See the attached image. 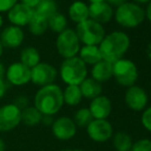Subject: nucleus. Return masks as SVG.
Masks as SVG:
<instances>
[{
  "label": "nucleus",
  "mask_w": 151,
  "mask_h": 151,
  "mask_svg": "<svg viewBox=\"0 0 151 151\" xmlns=\"http://www.w3.org/2000/svg\"><path fill=\"white\" fill-rule=\"evenodd\" d=\"M103 1H106V0H88V2H90L91 4H93V3H99V2H103Z\"/></svg>",
  "instance_id": "42"
},
{
  "label": "nucleus",
  "mask_w": 151,
  "mask_h": 151,
  "mask_svg": "<svg viewBox=\"0 0 151 151\" xmlns=\"http://www.w3.org/2000/svg\"><path fill=\"white\" fill-rule=\"evenodd\" d=\"M124 101L125 105L133 111H143L148 104L147 92L142 87L133 85L125 91Z\"/></svg>",
  "instance_id": "12"
},
{
  "label": "nucleus",
  "mask_w": 151,
  "mask_h": 151,
  "mask_svg": "<svg viewBox=\"0 0 151 151\" xmlns=\"http://www.w3.org/2000/svg\"><path fill=\"white\" fill-rule=\"evenodd\" d=\"M131 151H151V140L141 139L133 143Z\"/></svg>",
  "instance_id": "30"
},
{
  "label": "nucleus",
  "mask_w": 151,
  "mask_h": 151,
  "mask_svg": "<svg viewBox=\"0 0 151 151\" xmlns=\"http://www.w3.org/2000/svg\"><path fill=\"white\" fill-rule=\"evenodd\" d=\"M60 77L67 85H80L88 78V67L78 56L64 59L60 67Z\"/></svg>",
  "instance_id": "4"
},
{
  "label": "nucleus",
  "mask_w": 151,
  "mask_h": 151,
  "mask_svg": "<svg viewBox=\"0 0 151 151\" xmlns=\"http://www.w3.org/2000/svg\"><path fill=\"white\" fill-rule=\"evenodd\" d=\"M131 46L129 36L121 31H113L106 34L99 44L102 58L111 63L122 58Z\"/></svg>",
  "instance_id": "2"
},
{
  "label": "nucleus",
  "mask_w": 151,
  "mask_h": 151,
  "mask_svg": "<svg viewBox=\"0 0 151 151\" xmlns=\"http://www.w3.org/2000/svg\"><path fill=\"white\" fill-rule=\"evenodd\" d=\"M82 94L80 91L79 85H67L63 90V98L64 104L71 107L79 105L82 101Z\"/></svg>",
  "instance_id": "22"
},
{
  "label": "nucleus",
  "mask_w": 151,
  "mask_h": 151,
  "mask_svg": "<svg viewBox=\"0 0 151 151\" xmlns=\"http://www.w3.org/2000/svg\"><path fill=\"white\" fill-rule=\"evenodd\" d=\"M150 0H133V2H135V3H137V4H144V3H148Z\"/></svg>",
  "instance_id": "40"
},
{
  "label": "nucleus",
  "mask_w": 151,
  "mask_h": 151,
  "mask_svg": "<svg viewBox=\"0 0 151 151\" xmlns=\"http://www.w3.org/2000/svg\"><path fill=\"white\" fill-rule=\"evenodd\" d=\"M138 69L137 65L129 59L121 58L113 63V78L123 87H131L137 82Z\"/></svg>",
  "instance_id": "6"
},
{
  "label": "nucleus",
  "mask_w": 151,
  "mask_h": 151,
  "mask_svg": "<svg viewBox=\"0 0 151 151\" xmlns=\"http://www.w3.org/2000/svg\"><path fill=\"white\" fill-rule=\"evenodd\" d=\"M64 105L63 90L57 84L40 87L34 96V107L42 115H56Z\"/></svg>",
  "instance_id": "1"
},
{
  "label": "nucleus",
  "mask_w": 151,
  "mask_h": 151,
  "mask_svg": "<svg viewBox=\"0 0 151 151\" xmlns=\"http://www.w3.org/2000/svg\"><path fill=\"white\" fill-rule=\"evenodd\" d=\"M54 121V116H52V115H42L41 123L45 126H52Z\"/></svg>",
  "instance_id": "34"
},
{
  "label": "nucleus",
  "mask_w": 151,
  "mask_h": 151,
  "mask_svg": "<svg viewBox=\"0 0 151 151\" xmlns=\"http://www.w3.org/2000/svg\"><path fill=\"white\" fill-rule=\"evenodd\" d=\"M113 146L116 151H131L133 141L129 133L119 131L113 137Z\"/></svg>",
  "instance_id": "27"
},
{
  "label": "nucleus",
  "mask_w": 151,
  "mask_h": 151,
  "mask_svg": "<svg viewBox=\"0 0 151 151\" xmlns=\"http://www.w3.org/2000/svg\"><path fill=\"white\" fill-rule=\"evenodd\" d=\"M88 110L93 119H107L112 112V103L106 95H99L91 99Z\"/></svg>",
  "instance_id": "17"
},
{
  "label": "nucleus",
  "mask_w": 151,
  "mask_h": 151,
  "mask_svg": "<svg viewBox=\"0 0 151 151\" xmlns=\"http://www.w3.org/2000/svg\"><path fill=\"white\" fill-rule=\"evenodd\" d=\"M3 50H4L3 46H2V44H1V42H0V57L2 56V54H3Z\"/></svg>",
  "instance_id": "43"
},
{
  "label": "nucleus",
  "mask_w": 151,
  "mask_h": 151,
  "mask_svg": "<svg viewBox=\"0 0 151 151\" xmlns=\"http://www.w3.org/2000/svg\"><path fill=\"white\" fill-rule=\"evenodd\" d=\"M6 82L14 86H24L31 82V69L23 63L14 62L6 69Z\"/></svg>",
  "instance_id": "11"
},
{
  "label": "nucleus",
  "mask_w": 151,
  "mask_h": 151,
  "mask_svg": "<svg viewBox=\"0 0 151 151\" xmlns=\"http://www.w3.org/2000/svg\"><path fill=\"white\" fill-rule=\"evenodd\" d=\"M141 122L142 125L145 127L147 131H151V106L145 109L141 116Z\"/></svg>",
  "instance_id": "31"
},
{
  "label": "nucleus",
  "mask_w": 151,
  "mask_h": 151,
  "mask_svg": "<svg viewBox=\"0 0 151 151\" xmlns=\"http://www.w3.org/2000/svg\"><path fill=\"white\" fill-rule=\"evenodd\" d=\"M86 131L88 137L98 143L108 141L113 136V127L107 119H93L86 126Z\"/></svg>",
  "instance_id": "9"
},
{
  "label": "nucleus",
  "mask_w": 151,
  "mask_h": 151,
  "mask_svg": "<svg viewBox=\"0 0 151 151\" xmlns=\"http://www.w3.org/2000/svg\"><path fill=\"white\" fill-rule=\"evenodd\" d=\"M73 151H83V150H79V149H76V150H73Z\"/></svg>",
  "instance_id": "46"
},
{
  "label": "nucleus",
  "mask_w": 151,
  "mask_h": 151,
  "mask_svg": "<svg viewBox=\"0 0 151 151\" xmlns=\"http://www.w3.org/2000/svg\"><path fill=\"white\" fill-rule=\"evenodd\" d=\"M80 91L83 97L88 99H93L95 97L101 95L102 93V84L96 81L95 79L86 78L79 85Z\"/></svg>",
  "instance_id": "20"
},
{
  "label": "nucleus",
  "mask_w": 151,
  "mask_h": 151,
  "mask_svg": "<svg viewBox=\"0 0 151 151\" xmlns=\"http://www.w3.org/2000/svg\"><path fill=\"white\" fill-rule=\"evenodd\" d=\"M68 15L69 18L73 21L74 23L78 24L83 21L88 20L90 18L88 14V5L83 1H74L68 9Z\"/></svg>",
  "instance_id": "19"
},
{
  "label": "nucleus",
  "mask_w": 151,
  "mask_h": 151,
  "mask_svg": "<svg viewBox=\"0 0 151 151\" xmlns=\"http://www.w3.org/2000/svg\"><path fill=\"white\" fill-rule=\"evenodd\" d=\"M21 123V110L14 104L0 107V131L6 133L14 129Z\"/></svg>",
  "instance_id": "10"
},
{
  "label": "nucleus",
  "mask_w": 151,
  "mask_h": 151,
  "mask_svg": "<svg viewBox=\"0 0 151 151\" xmlns=\"http://www.w3.org/2000/svg\"><path fill=\"white\" fill-rule=\"evenodd\" d=\"M5 71H6V67L4 66L3 63L0 61V78L1 79H4V77H5Z\"/></svg>",
  "instance_id": "39"
},
{
  "label": "nucleus",
  "mask_w": 151,
  "mask_h": 151,
  "mask_svg": "<svg viewBox=\"0 0 151 151\" xmlns=\"http://www.w3.org/2000/svg\"><path fill=\"white\" fill-rule=\"evenodd\" d=\"M12 104L22 111V110H24L25 108H27L29 106V97L27 95H19V96H17L14 98Z\"/></svg>",
  "instance_id": "32"
},
{
  "label": "nucleus",
  "mask_w": 151,
  "mask_h": 151,
  "mask_svg": "<svg viewBox=\"0 0 151 151\" xmlns=\"http://www.w3.org/2000/svg\"><path fill=\"white\" fill-rule=\"evenodd\" d=\"M39 1L40 0H20L21 3L26 4V5L30 6V7H32V8H35L36 5L39 3Z\"/></svg>",
  "instance_id": "36"
},
{
  "label": "nucleus",
  "mask_w": 151,
  "mask_h": 151,
  "mask_svg": "<svg viewBox=\"0 0 151 151\" xmlns=\"http://www.w3.org/2000/svg\"><path fill=\"white\" fill-rule=\"evenodd\" d=\"M56 49L64 59L75 57L80 50V42L75 30L67 28L59 33L56 39Z\"/></svg>",
  "instance_id": "7"
},
{
  "label": "nucleus",
  "mask_w": 151,
  "mask_h": 151,
  "mask_svg": "<svg viewBox=\"0 0 151 151\" xmlns=\"http://www.w3.org/2000/svg\"><path fill=\"white\" fill-rule=\"evenodd\" d=\"M77 126L73 119L70 117L62 116L54 121L52 125V131L54 136L61 141H68L75 136Z\"/></svg>",
  "instance_id": "13"
},
{
  "label": "nucleus",
  "mask_w": 151,
  "mask_h": 151,
  "mask_svg": "<svg viewBox=\"0 0 151 151\" xmlns=\"http://www.w3.org/2000/svg\"><path fill=\"white\" fill-rule=\"evenodd\" d=\"M58 71L54 65L46 62H39L31 69V82L39 87L55 84Z\"/></svg>",
  "instance_id": "8"
},
{
  "label": "nucleus",
  "mask_w": 151,
  "mask_h": 151,
  "mask_svg": "<svg viewBox=\"0 0 151 151\" xmlns=\"http://www.w3.org/2000/svg\"><path fill=\"white\" fill-rule=\"evenodd\" d=\"M29 31L35 36L43 35L48 29V20L34 12L31 21L28 24Z\"/></svg>",
  "instance_id": "25"
},
{
  "label": "nucleus",
  "mask_w": 151,
  "mask_h": 151,
  "mask_svg": "<svg viewBox=\"0 0 151 151\" xmlns=\"http://www.w3.org/2000/svg\"><path fill=\"white\" fill-rule=\"evenodd\" d=\"M0 151H5V143L1 138H0Z\"/></svg>",
  "instance_id": "41"
},
{
  "label": "nucleus",
  "mask_w": 151,
  "mask_h": 151,
  "mask_svg": "<svg viewBox=\"0 0 151 151\" xmlns=\"http://www.w3.org/2000/svg\"><path fill=\"white\" fill-rule=\"evenodd\" d=\"M67 18L65 17V15L59 12L48 19V29H50L52 32L58 33V34L67 29Z\"/></svg>",
  "instance_id": "28"
},
{
  "label": "nucleus",
  "mask_w": 151,
  "mask_h": 151,
  "mask_svg": "<svg viewBox=\"0 0 151 151\" xmlns=\"http://www.w3.org/2000/svg\"><path fill=\"white\" fill-rule=\"evenodd\" d=\"M61 151H73V150H70V149H64V150H61Z\"/></svg>",
  "instance_id": "45"
},
{
  "label": "nucleus",
  "mask_w": 151,
  "mask_h": 151,
  "mask_svg": "<svg viewBox=\"0 0 151 151\" xmlns=\"http://www.w3.org/2000/svg\"><path fill=\"white\" fill-rule=\"evenodd\" d=\"M113 77V63L102 59L91 69V78L99 83H104L109 81Z\"/></svg>",
  "instance_id": "18"
},
{
  "label": "nucleus",
  "mask_w": 151,
  "mask_h": 151,
  "mask_svg": "<svg viewBox=\"0 0 151 151\" xmlns=\"http://www.w3.org/2000/svg\"><path fill=\"white\" fill-rule=\"evenodd\" d=\"M6 82L4 81V79H1L0 78V99L5 95V92H6Z\"/></svg>",
  "instance_id": "35"
},
{
  "label": "nucleus",
  "mask_w": 151,
  "mask_h": 151,
  "mask_svg": "<svg viewBox=\"0 0 151 151\" xmlns=\"http://www.w3.org/2000/svg\"><path fill=\"white\" fill-rule=\"evenodd\" d=\"M114 18L118 25L124 28H136L144 22L146 18L145 9L135 2H124L117 6Z\"/></svg>",
  "instance_id": "3"
},
{
  "label": "nucleus",
  "mask_w": 151,
  "mask_h": 151,
  "mask_svg": "<svg viewBox=\"0 0 151 151\" xmlns=\"http://www.w3.org/2000/svg\"><path fill=\"white\" fill-rule=\"evenodd\" d=\"M88 14H90V19L102 25L110 22L114 16L113 8L106 1L90 4L88 5Z\"/></svg>",
  "instance_id": "16"
},
{
  "label": "nucleus",
  "mask_w": 151,
  "mask_h": 151,
  "mask_svg": "<svg viewBox=\"0 0 151 151\" xmlns=\"http://www.w3.org/2000/svg\"><path fill=\"white\" fill-rule=\"evenodd\" d=\"M34 15V8L18 2L14 7L7 12V19L12 25L24 27L29 24Z\"/></svg>",
  "instance_id": "14"
},
{
  "label": "nucleus",
  "mask_w": 151,
  "mask_h": 151,
  "mask_svg": "<svg viewBox=\"0 0 151 151\" xmlns=\"http://www.w3.org/2000/svg\"><path fill=\"white\" fill-rule=\"evenodd\" d=\"M145 15H146V18L151 22V0L148 2L147 8H146V10H145Z\"/></svg>",
  "instance_id": "38"
},
{
  "label": "nucleus",
  "mask_w": 151,
  "mask_h": 151,
  "mask_svg": "<svg viewBox=\"0 0 151 151\" xmlns=\"http://www.w3.org/2000/svg\"><path fill=\"white\" fill-rule=\"evenodd\" d=\"M3 26V18H2L1 14H0V28Z\"/></svg>",
  "instance_id": "44"
},
{
  "label": "nucleus",
  "mask_w": 151,
  "mask_h": 151,
  "mask_svg": "<svg viewBox=\"0 0 151 151\" xmlns=\"http://www.w3.org/2000/svg\"><path fill=\"white\" fill-rule=\"evenodd\" d=\"M79 58L86 63V65H95L99 61H101L102 55L100 52L99 46H83L80 47V50L78 52Z\"/></svg>",
  "instance_id": "21"
},
{
  "label": "nucleus",
  "mask_w": 151,
  "mask_h": 151,
  "mask_svg": "<svg viewBox=\"0 0 151 151\" xmlns=\"http://www.w3.org/2000/svg\"><path fill=\"white\" fill-rule=\"evenodd\" d=\"M25 38V33L21 27L9 25L5 27L0 33V42L6 49L19 48L23 44Z\"/></svg>",
  "instance_id": "15"
},
{
  "label": "nucleus",
  "mask_w": 151,
  "mask_h": 151,
  "mask_svg": "<svg viewBox=\"0 0 151 151\" xmlns=\"http://www.w3.org/2000/svg\"><path fill=\"white\" fill-rule=\"evenodd\" d=\"M93 120V118L88 108H81L77 110L73 117L74 123L76 124V126L79 127H86Z\"/></svg>",
  "instance_id": "29"
},
{
  "label": "nucleus",
  "mask_w": 151,
  "mask_h": 151,
  "mask_svg": "<svg viewBox=\"0 0 151 151\" xmlns=\"http://www.w3.org/2000/svg\"><path fill=\"white\" fill-rule=\"evenodd\" d=\"M18 2L19 0H0V14L1 12H7Z\"/></svg>",
  "instance_id": "33"
},
{
  "label": "nucleus",
  "mask_w": 151,
  "mask_h": 151,
  "mask_svg": "<svg viewBox=\"0 0 151 151\" xmlns=\"http://www.w3.org/2000/svg\"><path fill=\"white\" fill-rule=\"evenodd\" d=\"M42 114L34 106H28L21 111V122L27 126H36L41 123Z\"/></svg>",
  "instance_id": "23"
},
{
  "label": "nucleus",
  "mask_w": 151,
  "mask_h": 151,
  "mask_svg": "<svg viewBox=\"0 0 151 151\" xmlns=\"http://www.w3.org/2000/svg\"><path fill=\"white\" fill-rule=\"evenodd\" d=\"M20 59L21 63H23L31 69L40 62V54L35 47L29 46L22 50Z\"/></svg>",
  "instance_id": "24"
},
{
  "label": "nucleus",
  "mask_w": 151,
  "mask_h": 151,
  "mask_svg": "<svg viewBox=\"0 0 151 151\" xmlns=\"http://www.w3.org/2000/svg\"><path fill=\"white\" fill-rule=\"evenodd\" d=\"M34 12L48 20L58 12V3L56 0H40L34 8Z\"/></svg>",
  "instance_id": "26"
},
{
  "label": "nucleus",
  "mask_w": 151,
  "mask_h": 151,
  "mask_svg": "<svg viewBox=\"0 0 151 151\" xmlns=\"http://www.w3.org/2000/svg\"><path fill=\"white\" fill-rule=\"evenodd\" d=\"M75 32L80 42L84 46H99L105 37V28L102 24L88 18L76 25Z\"/></svg>",
  "instance_id": "5"
},
{
  "label": "nucleus",
  "mask_w": 151,
  "mask_h": 151,
  "mask_svg": "<svg viewBox=\"0 0 151 151\" xmlns=\"http://www.w3.org/2000/svg\"><path fill=\"white\" fill-rule=\"evenodd\" d=\"M127 0H106L107 3H109L110 5H114V6H119L121 4H123L124 2H127Z\"/></svg>",
  "instance_id": "37"
}]
</instances>
